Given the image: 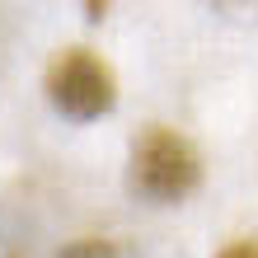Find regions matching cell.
I'll return each instance as SVG.
<instances>
[{
    "label": "cell",
    "mask_w": 258,
    "mask_h": 258,
    "mask_svg": "<svg viewBox=\"0 0 258 258\" xmlns=\"http://www.w3.org/2000/svg\"><path fill=\"white\" fill-rule=\"evenodd\" d=\"M127 188L150 207H178L183 197H192L202 188V155H197V146L183 132L155 122L132 141Z\"/></svg>",
    "instance_id": "6da1fadb"
},
{
    "label": "cell",
    "mask_w": 258,
    "mask_h": 258,
    "mask_svg": "<svg viewBox=\"0 0 258 258\" xmlns=\"http://www.w3.org/2000/svg\"><path fill=\"white\" fill-rule=\"evenodd\" d=\"M42 89H47V103L71 122H94L117 103V75L94 47H61L47 61Z\"/></svg>",
    "instance_id": "7a4b0ae2"
},
{
    "label": "cell",
    "mask_w": 258,
    "mask_h": 258,
    "mask_svg": "<svg viewBox=\"0 0 258 258\" xmlns=\"http://www.w3.org/2000/svg\"><path fill=\"white\" fill-rule=\"evenodd\" d=\"M56 258H132V249L117 244V239H103V235H85V239H71Z\"/></svg>",
    "instance_id": "3957f363"
},
{
    "label": "cell",
    "mask_w": 258,
    "mask_h": 258,
    "mask_svg": "<svg viewBox=\"0 0 258 258\" xmlns=\"http://www.w3.org/2000/svg\"><path fill=\"white\" fill-rule=\"evenodd\" d=\"M216 258H258V239H235V244H225Z\"/></svg>",
    "instance_id": "277c9868"
},
{
    "label": "cell",
    "mask_w": 258,
    "mask_h": 258,
    "mask_svg": "<svg viewBox=\"0 0 258 258\" xmlns=\"http://www.w3.org/2000/svg\"><path fill=\"white\" fill-rule=\"evenodd\" d=\"M103 10H108V0H85V14H89V19H103Z\"/></svg>",
    "instance_id": "5b68a950"
}]
</instances>
